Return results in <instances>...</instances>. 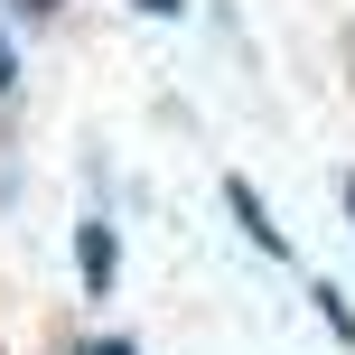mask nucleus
I'll list each match as a JSON object with an SVG mask.
<instances>
[{"label": "nucleus", "instance_id": "f257e3e1", "mask_svg": "<svg viewBox=\"0 0 355 355\" xmlns=\"http://www.w3.org/2000/svg\"><path fill=\"white\" fill-rule=\"evenodd\" d=\"M225 206L243 215V234H252V243H262V252H290V243H281V225H271V215H262V196H252L243 178H225Z\"/></svg>", "mask_w": 355, "mask_h": 355}, {"label": "nucleus", "instance_id": "f03ea898", "mask_svg": "<svg viewBox=\"0 0 355 355\" xmlns=\"http://www.w3.org/2000/svg\"><path fill=\"white\" fill-rule=\"evenodd\" d=\"M75 252H85V290H112V234L85 225V243H75Z\"/></svg>", "mask_w": 355, "mask_h": 355}, {"label": "nucleus", "instance_id": "7ed1b4c3", "mask_svg": "<svg viewBox=\"0 0 355 355\" xmlns=\"http://www.w3.org/2000/svg\"><path fill=\"white\" fill-rule=\"evenodd\" d=\"M309 300H318V318H327V327H337V337H346V346H355V309H346V300H337V290H327V281H318V290H309Z\"/></svg>", "mask_w": 355, "mask_h": 355}, {"label": "nucleus", "instance_id": "20e7f679", "mask_svg": "<svg viewBox=\"0 0 355 355\" xmlns=\"http://www.w3.org/2000/svg\"><path fill=\"white\" fill-rule=\"evenodd\" d=\"M75 355H141L131 337H94V346H75Z\"/></svg>", "mask_w": 355, "mask_h": 355}, {"label": "nucleus", "instance_id": "39448f33", "mask_svg": "<svg viewBox=\"0 0 355 355\" xmlns=\"http://www.w3.org/2000/svg\"><path fill=\"white\" fill-rule=\"evenodd\" d=\"M10 75H19V56H10V37H0V94H10Z\"/></svg>", "mask_w": 355, "mask_h": 355}, {"label": "nucleus", "instance_id": "423d86ee", "mask_svg": "<svg viewBox=\"0 0 355 355\" xmlns=\"http://www.w3.org/2000/svg\"><path fill=\"white\" fill-rule=\"evenodd\" d=\"M141 10H159V19H178V10H187V0H141Z\"/></svg>", "mask_w": 355, "mask_h": 355}, {"label": "nucleus", "instance_id": "0eeeda50", "mask_svg": "<svg viewBox=\"0 0 355 355\" xmlns=\"http://www.w3.org/2000/svg\"><path fill=\"white\" fill-rule=\"evenodd\" d=\"M19 10H37V19H47V10H56V0H19Z\"/></svg>", "mask_w": 355, "mask_h": 355}, {"label": "nucleus", "instance_id": "6e6552de", "mask_svg": "<svg viewBox=\"0 0 355 355\" xmlns=\"http://www.w3.org/2000/svg\"><path fill=\"white\" fill-rule=\"evenodd\" d=\"M346 215H355V178H346Z\"/></svg>", "mask_w": 355, "mask_h": 355}]
</instances>
